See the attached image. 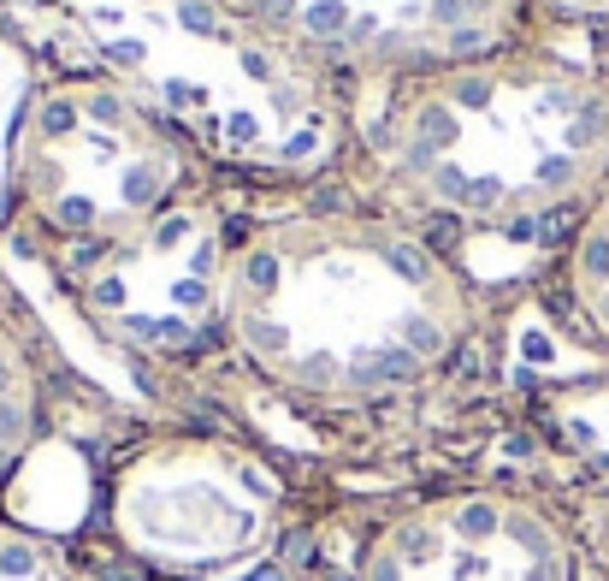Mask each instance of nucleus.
Masks as SVG:
<instances>
[{"label": "nucleus", "mask_w": 609, "mask_h": 581, "mask_svg": "<svg viewBox=\"0 0 609 581\" xmlns=\"http://www.w3.org/2000/svg\"><path fill=\"white\" fill-rule=\"evenodd\" d=\"M0 30L166 119L196 155L255 179H320L355 143L338 72L231 0H0Z\"/></svg>", "instance_id": "2"}, {"label": "nucleus", "mask_w": 609, "mask_h": 581, "mask_svg": "<svg viewBox=\"0 0 609 581\" xmlns=\"http://www.w3.org/2000/svg\"><path fill=\"white\" fill-rule=\"evenodd\" d=\"M107 522L136 563L172 581H231L285 534V481L237 439L166 434L118 463Z\"/></svg>", "instance_id": "5"}, {"label": "nucleus", "mask_w": 609, "mask_h": 581, "mask_svg": "<svg viewBox=\"0 0 609 581\" xmlns=\"http://www.w3.org/2000/svg\"><path fill=\"white\" fill-rule=\"evenodd\" d=\"M308 60L361 78L497 54L515 42L520 0H231Z\"/></svg>", "instance_id": "8"}, {"label": "nucleus", "mask_w": 609, "mask_h": 581, "mask_svg": "<svg viewBox=\"0 0 609 581\" xmlns=\"http://www.w3.org/2000/svg\"><path fill=\"white\" fill-rule=\"evenodd\" d=\"M355 143L409 208L479 232L533 226L609 184V72L509 42L373 78Z\"/></svg>", "instance_id": "3"}, {"label": "nucleus", "mask_w": 609, "mask_h": 581, "mask_svg": "<svg viewBox=\"0 0 609 581\" xmlns=\"http://www.w3.org/2000/svg\"><path fill=\"white\" fill-rule=\"evenodd\" d=\"M202 155L136 95L90 72L37 78L12 136V202L48 237L113 244L189 196Z\"/></svg>", "instance_id": "4"}, {"label": "nucleus", "mask_w": 609, "mask_h": 581, "mask_svg": "<svg viewBox=\"0 0 609 581\" xmlns=\"http://www.w3.org/2000/svg\"><path fill=\"white\" fill-rule=\"evenodd\" d=\"M474 285L391 214L302 208L231 249L225 338L267 386L320 409H373L456 363Z\"/></svg>", "instance_id": "1"}, {"label": "nucleus", "mask_w": 609, "mask_h": 581, "mask_svg": "<svg viewBox=\"0 0 609 581\" xmlns=\"http://www.w3.org/2000/svg\"><path fill=\"white\" fill-rule=\"evenodd\" d=\"M355 581H574V540L527 492L456 487L379 522Z\"/></svg>", "instance_id": "7"}, {"label": "nucleus", "mask_w": 609, "mask_h": 581, "mask_svg": "<svg viewBox=\"0 0 609 581\" xmlns=\"http://www.w3.org/2000/svg\"><path fill=\"white\" fill-rule=\"evenodd\" d=\"M562 279H568L574 315L609 345V184L586 202V220H580V232H574V244H568Z\"/></svg>", "instance_id": "10"}, {"label": "nucleus", "mask_w": 609, "mask_h": 581, "mask_svg": "<svg viewBox=\"0 0 609 581\" xmlns=\"http://www.w3.org/2000/svg\"><path fill=\"white\" fill-rule=\"evenodd\" d=\"M37 78H42L37 54L0 30V214L12 202V136H19V113H24L30 90H37Z\"/></svg>", "instance_id": "11"}, {"label": "nucleus", "mask_w": 609, "mask_h": 581, "mask_svg": "<svg viewBox=\"0 0 609 581\" xmlns=\"http://www.w3.org/2000/svg\"><path fill=\"white\" fill-rule=\"evenodd\" d=\"M556 416H562V434L574 446L609 463V391H574V398H562Z\"/></svg>", "instance_id": "13"}, {"label": "nucleus", "mask_w": 609, "mask_h": 581, "mask_svg": "<svg viewBox=\"0 0 609 581\" xmlns=\"http://www.w3.org/2000/svg\"><path fill=\"white\" fill-rule=\"evenodd\" d=\"M42 427V380L30 363L24 338L0 320V487L12 481V469L30 457Z\"/></svg>", "instance_id": "9"}, {"label": "nucleus", "mask_w": 609, "mask_h": 581, "mask_svg": "<svg viewBox=\"0 0 609 581\" xmlns=\"http://www.w3.org/2000/svg\"><path fill=\"white\" fill-rule=\"evenodd\" d=\"M527 7V0H520ZM538 7L562 12V19H580V24H603L609 30V0H538Z\"/></svg>", "instance_id": "14"}, {"label": "nucleus", "mask_w": 609, "mask_h": 581, "mask_svg": "<svg viewBox=\"0 0 609 581\" xmlns=\"http://www.w3.org/2000/svg\"><path fill=\"white\" fill-rule=\"evenodd\" d=\"M0 581H78V570L60 552V540L19 522H0Z\"/></svg>", "instance_id": "12"}, {"label": "nucleus", "mask_w": 609, "mask_h": 581, "mask_svg": "<svg viewBox=\"0 0 609 581\" xmlns=\"http://www.w3.org/2000/svg\"><path fill=\"white\" fill-rule=\"evenodd\" d=\"M231 237L207 196H178L113 244L83 249L72 290L83 320L118 350L148 363H184L225 333Z\"/></svg>", "instance_id": "6"}]
</instances>
